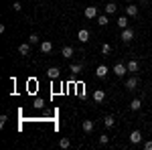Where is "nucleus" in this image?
<instances>
[{"mask_svg":"<svg viewBox=\"0 0 152 150\" xmlns=\"http://www.w3.org/2000/svg\"><path fill=\"white\" fill-rule=\"evenodd\" d=\"M104 124H105V128H112L114 124H116V120H114V116H105V118H104Z\"/></svg>","mask_w":152,"mask_h":150,"instance_id":"nucleus-18","label":"nucleus"},{"mask_svg":"<svg viewBox=\"0 0 152 150\" xmlns=\"http://www.w3.org/2000/svg\"><path fill=\"white\" fill-rule=\"evenodd\" d=\"M126 14L128 16H138V6H134V4L126 6Z\"/></svg>","mask_w":152,"mask_h":150,"instance_id":"nucleus-14","label":"nucleus"},{"mask_svg":"<svg viewBox=\"0 0 152 150\" xmlns=\"http://www.w3.org/2000/svg\"><path fill=\"white\" fill-rule=\"evenodd\" d=\"M110 51H112V47H110V45H107V43H105V45L102 47V53H104V55H107Z\"/></svg>","mask_w":152,"mask_h":150,"instance_id":"nucleus-25","label":"nucleus"},{"mask_svg":"<svg viewBox=\"0 0 152 150\" xmlns=\"http://www.w3.org/2000/svg\"><path fill=\"white\" fill-rule=\"evenodd\" d=\"M116 24L120 26V29H128V18H126V16H120Z\"/></svg>","mask_w":152,"mask_h":150,"instance_id":"nucleus-19","label":"nucleus"},{"mask_svg":"<svg viewBox=\"0 0 152 150\" xmlns=\"http://www.w3.org/2000/svg\"><path fill=\"white\" fill-rule=\"evenodd\" d=\"M144 150H152V142H146L144 144Z\"/></svg>","mask_w":152,"mask_h":150,"instance_id":"nucleus-29","label":"nucleus"},{"mask_svg":"<svg viewBox=\"0 0 152 150\" xmlns=\"http://www.w3.org/2000/svg\"><path fill=\"white\" fill-rule=\"evenodd\" d=\"M104 100H105V91H104V89H95V91H94V102L102 104Z\"/></svg>","mask_w":152,"mask_h":150,"instance_id":"nucleus-7","label":"nucleus"},{"mask_svg":"<svg viewBox=\"0 0 152 150\" xmlns=\"http://www.w3.org/2000/svg\"><path fill=\"white\" fill-rule=\"evenodd\" d=\"M140 108H142V100H140V97H136V100H132V102H130V110L138 112Z\"/></svg>","mask_w":152,"mask_h":150,"instance_id":"nucleus-11","label":"nucleus"},{"mask_svg":"<svg viewBox=\"0 0 152 150\" xmlns=\"http://www.w3.org/2000/svg\"><path fill=\"white\" fill-rule=\"evenodd\" d=\"M6 120H8V116H6V114L0 116V126H4V124H6Z\"/></svg>","mask_w":152,"mask_h":150,"instance_id":"nucleus-26","label":"nucleus"},{"mask_svg":"<svg viewBox=\"0 0 152 150\" xmlns=\"http://www.w3.org/2000/svg\"><path fill=\"white\" fill-rule=\"evenodd\" d=\"M49 77H51V79H57L59 75H61V69H59V67H49Z\"/></svg>","mask_w":152,"mask_h":150,"instance_id":"nucleus-12","label":"nucleus"},{"mask_svg":"<svg viewBox=\"0 0 152 150\" xmlns=\"http://www.w3.org/2000/svg\"><path fill=\"white\" fill-rule=\"evenodd\" d=\"M120 39H122L124 43H130V41L134 39V31H132V29H122V35H120Z\"/></svg>","mask_w":152,"mask_h":150,"instance_id":"nucleus-2","label":"nucleus"},{"mask_svg":"<svg viewBox=\"0 0 152 150\" xmlns=\"http://www.w3.org/2000/svg\"><path fill=\"white\" fill-rule=\"evenodd\" d=\"M61 55H63L65 59H71L73 57V47H69V45L63 47V49H61Z\"/></svg>","mask_w":152,"mask_h":150,"instance_id":"nucleus-10","label":"nucleus"},{"mask_svg":"<svg viewBox=\"0 0 152 150\" xmlns=\"http://www.w3.org/2000/svg\"><path fill=\"white\" fill-rule=\"evenodd\" d=\"M69 69H71V73H79V71L83 69V65H81V63H77V65H75V63H73V65H71Z\"/></svg>","mask_w":152,"mask_h":150,"instance_id":"nucleus-22","label":"nucleus"},{"mask_svg":"<svg viewBox=\"0 0 152 150\" xmlns=\"http://www.w3.org/2000/svg\"><path fill=\"white\" fill-rule=\"evenodd\" d=\"M51 49H53V43H51V41H43V43H41V51H43V53H51Z\"/></svg>","mask_w":152,"mask_h":150,"instance_id":"nucleus-15","label":"nucleus"},{"mask_svg":"<svg viewBox=\"0 0 152 150\" xmlns=\"http://www.w3.org/2000/svg\"><path fill=\"white\" fill-rule=\"evenodd\" d=\"M18 53H20V55H28V53H31V47H28V43H23V45L18 47Z\"/></svg>","mask_w":152,"mask_h":150,"instance_id":"nucleus-17","label":"nucleus"},{"mask_svg":"<svg viewBox=\"0 0 152 150\" xmlns=\"http://www.w3.org/2000/svg\"><path fill=\"white\" fill-rule=\"evenodd\" d=\"M107 16H110V14H102V16H97V24H99V26H105V24H107Z\"/></svg>","mask_w":152,"mask_h":150,"instance_id":"nucleus-20","label":"nucleus"},{"mask_svg":"<svg viewBox=\"0 0 152 150\" xmlns=\"http://www.w3.org/2000/svg\"><path fill=\"white\" fill-rule=\"evenodd\" d=\"M94 128H95V124H94V120H83V132H94Z\"/></svg>","mask_w":152,"mask_h":150,"instance_id":"nucleus-9","label":"nucleus"},{"mask_svg":"<svg viewBox=\"0 0 152 150\" xmlns=\"http://www.w3.org/2000/svg\"><path fill=\"white\" fill-rule=\"evenodd\" d=\"M116 10H118V4H114V2L105 4V14H114Z\"/></svg>","mask_w":152,"mask_h":150,"instance_id":"nucleus-16","label":"nucleus"},{"mask_svg":"<svg viewBox=\"0 0 152 150\" xmlns=\"http://www.w3.org/2000/svg\"><path fill=\"white\" fill-rule=\"evenodd\" d=\"M107 67H105V65H97V69H95V75H97V77H105V75H107Z\"/></svg>","mask_w":152,"mask_h":150,"instance_id":"nucleus-13","label":"nucleus"},{"mask_svg":"<svg viewBox=\"0 0 152 150\" xmlns=\"http://www.w3.org/2000/svg\"><path fill=\"white\" fill-rule=\"evenodd\" d=\"M128 71L132 73V75H136V73L140 71V63H138V61H130L128 63Z\"/></svg>","mask_w":152,"mask_h":150,"instance_id":"nucleus-8","label":"nucleus"},{"mask_svg":"<svg viewBox=\"0 0 152 150\" xmlns=\"http://www.w3.org/2000/svg\"><path fill=\"white\" fill-rule=\"evenodd\" d=\"M126 71H128V65H124V63H116L114 65V73H116L118 77H124Z\"/></svg>","mask_w":152,"mask_h":150,"instance_id":"nucleus-1","label":"nucleus"},{"mask_svg":"<svg viewBox=\"0 0 152 150\" xmlns=\"http://www.w3.org/2000/svg\"><path fill=\"white\" fill-rule=\"evenodd\" d=\"M140 2H142V4H146V2H148V0H140Z\"/></svg>","mask_w":152,"mask_h":150,"instance_id":"nucleus-30","label":"nucleus"},{"mask_svg":"<svg viewBox=\"0 0 152 150\" xmlns=\"http://www.w3.org/2000/svg\"><path fill=\"white\" fill-rule=\"evenodd\" d=\"M43 104H45L43 100H37V102H35V108H37V110H41V108H43Z\"/></svg>","mask_w":152,"mask_h":150,"instance_id":"nucleus-27","label":"nucleus"},{"mask_svg":"<svg viewBox=\"0 0 152 150\" xmlns=\"http://www.w3.org/2000/svg\"><path fill=\"white\" fill-rule=\"evenodd\" d=\"M126 89H128V91H134V89H138V77H136V75H132V77L126 81Z\"/></svg>","mask_w":152,"mask_h":150,"instance_id":"nucleus-3","label":"nucleus"},{"mask_svg":"<svg viewBox=\"0 0 152 150\" xmlns=\"http://www.w3.org/2000/svg\"><path fill=\"white\" fill-rule=\"evenodd\" d=\"M12 8H14V10L18 12V10H20V8H23V4H20V2H14V4H12Z\"/></svg>","mask_w":152,"mask_h":150,"instance_id":"nucleus-28","label":"nucleus"},{"mask_svg":"<svg viewBox=\"0 0 152 150\" xmlns=\"http://www.w3.org/2000/svg\"><path fill=\"white\" fill-rule=\"evenodd\" d=\"M59 146H61V148H69V146H71V140L69 138H61V140H59Z\"/></svg>","mask_w":152,"mask_h":150,"instance_id":"nucleus-21","label":"nucleus"},{"mask_svg":"<svg viewBox=\"0 0 152 150\" xmlns=\"http://www.w3.org/2000/svg\"><path fill=\"white\" fill-rule=\"evenodd\" d=\"M107 142H110V136L107 134H102L99 136V144H107Z\"/></svg>","mask_w":152,"mask_h":150,"instance_id":"nucleus-24","label":"nucleus"},{"mask_svg":"<svg viewBox=\"0 0 152 150\" xmlns=\"http://www.w3.org/2000/svg\"><path fill=\"white\" fill-rule=\"evenodd\" d=\"M126 2H132V0H126Z\"/></svg>","mask_w":152,"mask_h":150,"instance_id":"nucleus-31","label":"nucleus"},{"mask_svg":"<svg viewBox=\"0 0 152 150\" xmlns=\"http://www.w3.org/2000/svg\"><path fill=\"white\" fill-rule=\"evenodd\" d=\"M85 18H89V20L91 18H97V8L95 6H87L85 8Z\"/></svg>","mask_w":152,"mask_h":150,"instance_id":"nucleus-5","label":"nucleus"},{"mask_svg":"<svg viewBox=\"0 0 152 150\" xmlns=\"http://www.w3.org/2000/svg\"><path fill=\"white\" fill-rule=\"evenodd\" d=\"M28 43H31V45H37V43H41V39H39V35H35V33H33V35L28 37Z\"/></svg>","mask_w":152,"mask_h":150,"instance_id":"nucleus-23","label":"nucleus"},{"mask_svg":"<svg viewBox=\"0 0 152 150\" xmlns=\"http://www.w3.org/2000/svg\"><path fill=\"white\" fill-rule=\"evenodd\" d=\"M130 142H132V144H140L142 142V132L140 130H134V132L130 134Z\"/></svg>","mask_w":152,"mask_h":150,"instance_id":"nucleus-4","label":"nucleus"},{"mask_svg":"<svg viewBox=\"0 0 152 150\" xmlns=\"http://www.w3.org/2000/svg\"><path fill=\"white\" fill-rule=\"evenodd\" d=\"M77 39H79V43H87V41H89V31H87V29H81V31L77 33Z\"/></svg>","mask_w":152,"mask_h":150,"instance_id":"nucleus-6","label":"nucleus"}]
</instances>
